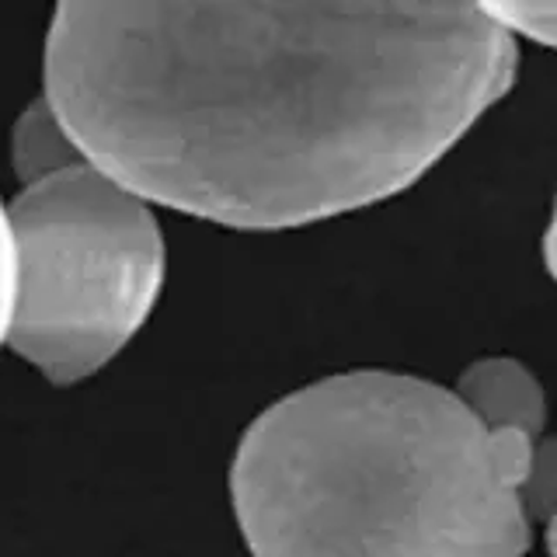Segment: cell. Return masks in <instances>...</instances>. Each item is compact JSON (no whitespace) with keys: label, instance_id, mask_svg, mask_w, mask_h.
<instances>
[{"label":"cell","instance_id":"obj_1","mask_svg":"<svg viewBox=\"0 0 557 557\" xmlns=\"http://www.w3.org/2000/svg\"><path fill=\"white\" fill-rule=\"evenodd\" d=\"M516 63L484 4H60L46 98L144 202L286 231L414 185Z\"/></svg>","mask_w":557,"mask_h":557},{"label":"cell","instance_id":"obj_2","mask_svg":"<svg viewBox=\"0 0 557 557\" xmlns=\"http://www.w3.org/2000/svg\"><path fill=\"white\" fill-rule=\"evenodd\" d=\"M536 443L422 376H327L240 435L234 516L251 557H522Z\"/></svg>","mask_w":557,"mask_h":557},{"label":"cell","instance_id":"obj_3","mask_svg":"<svg viewBox=\"0 0 557 557\" xmlns=\"http://www.w3.org/2000/svg\"><path fill=\"white\" fill-rule=\"evenodd\" d=\"M8 223V345L60 387L95 376L147 324L164 286V237L150 202L87 161L17 191Z\"/></svg>","mask_w":557,"mask_h":557},{"label":"cell","instance_id":"obj_4","mask_svg":"<svg viewBox=\"0 0 557 557\" xmlns=\"http://www.w3.org/2000/svg\"><path fill=\"white\" fill-rule=\"evenodd\" d=\"M457 397L492 432L527 435L533 443L544 432L547 422L544 387H540L536 376L519 359L492 356L470 362L457 383Z\"/></svg>","mask_w":557,"mask_h":557},{"label":"cell","instance_id":"obj_5","mask_svg":"<svg viewBox=\"0 0 557 557\" xmlns=\"http://www.w3.org/2000/svg\"><path fill=\"white\" fill-rule=\"evenodd\" d=\"M11 161L22 188L57 178V174L87 164V157L66 133L63 119L49 104V98H35L25 104L11 129Z\"/></svg>","mask_w":557,"mask_h":557},{"label":"cell","instance_id":"obj_6","mask_svg":"<svg viewBox=\"0 0 557 557\" xmlns=\"http://www.w3.org/2000/svg\"><path fill=\"white\" fill-rule=\"evenodd\" d=\"M522 509L530 527H544L547 554L557 557V440H540L533 446V463L522 484Z\"/></svg>","mask_w":557,"mask_h":557},{"label":"cell","instance_id":"obj_7","mask_svg":"<svg viewBox=\"0 0 557 557\" xmlns=\"http://www.w3.org/2000/svg\"><path fill=\"white\" fill-rule=\"evenodd\" d=\"M487 14L512 35L557 49V4H484Z\"/></svg>","mask_w":557,"mask_h":557},{"label":"cell","instance_id":"obj_8","mask_svg":"<svg viewBox=\"0 0 557 557\" xmlns=\"http://www.w3.org/2000/svg\"><path fill=\"white\" fill-rule=\"evenodd\" d=\"M11 310H14V240H11L8 206L0 202V345L8 342Z\"/></svg>","mask_w":557,"mask_h":557},{"label":"cell","instance_id":"obj_9","mask_svg":"<svg viewBox=\"0 0 557 557\" xmlns=\"http://www.w3.org/2000/svg\"><path fill=\"white\" fill-rule=\"evenodd\" d=\"M544 261H547L550 275L557 278V202H554V216H550L547 237H544Z\"/></svg>","mask_w":557,"mask_h":557}]
</instances>
